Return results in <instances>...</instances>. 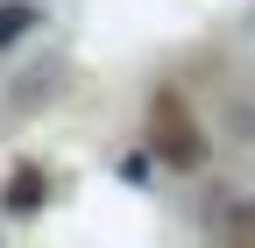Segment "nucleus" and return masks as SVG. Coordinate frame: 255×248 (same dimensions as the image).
Returning a JSON list of instances; mask_svg holds the SVG:
<instances>
[{"label":"nucleus","instance_id":"f257e3e1","mask_svg":"<svg viewBox=\"0 0 255 248\" xmlns=\"http://www.w3.org/2000/svg\"><path fill=\"white\" fill-rule=\"evenodd\" d=\"M149 149L170 170H199L206 163V135H199V121H191V107L177 92H156L149 100Z\"/></svg>","mask_w":255,"mask_h":248},{"label":"nucleus","instance_id":"f03ea898","mask_svg":"<svg viewBox=\"0 0 255 248\" xmlns=\"http://www.w3.org/2000/svg\"><path fill=\"white\" fill-rule=\"evenodd\" d=\"M0 206H7V213H36L43 206V170H7V184H0Z\"/></svg>","mask_w":255,"mask_h":248},{"label":"nucleus","instance_id":"7ed1b4c3","mask_svg":"<svg viewBox=\"0 0 255 248\" xmlns=\"http://www.w3.org/2000/svg\"><path fill=\"white\" fill-rule=\"evenodd\" d=\"M28 21H36V14L7 0V7H0V50H7V43H21V36H28Z\"/></svg>","mask_w":255,"mask_h":248},{"label":"nucleus","instance_id":"20e7f679","mask_svg":"<svg viewBox=\"0 0 255 248\" xmlns=\"http://www.w3.org/2000/svg\"><path fill=\"white\" fill-rule=\"evenodd\" d=\"M227 234H255V213H234V220H227Z\"/></svg>","mask_w":255,"mask_h":248}]
</instances>
